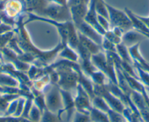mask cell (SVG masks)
I'll list each match as a JSON object with an SVG mask.
<instances>
[{
  "label": "cell",
  "mask_w": 149,
  "mask_h": 122,
  "mask_svg": "<svg viewBox=\"0 0 149 122\" xmlns=\"http://www.w3.org/2000/svg\"><path fill=\"white\" fill-rule=\"evenodd\" d=\"M24 16V15H21L16 20L15 29H14V31L17 34L15 36L17 43L24 53H27L34 56L35 61L32 64L39 68L47 67L52 64V61L55 59L56 57H58V53L65 45L60 43L54 49L47 51H41L39 48H37L32 43L29 34L26 29Z\"/></svg>",
  "instance_id": "obj_1"
},
{
  "label": "cell",
  "mask_w": 149,
  "mask_h": 122,
  "mask_svg": "<svg viewBox=\"0 0 149 122\" xmlns=\"http://www.w3.org/2000/svg\"><path fill=\"white\" fill-rule=\"evenodd\" d=\"M91 61L96 68L102 72L113 84L118 85L115 63L110 53L102 51L98 54L91 55Z\"/></svg>",
  "instance_id": "obj_2"
},
{
  "label": "cell",
  "mask_w": 149,
  "mask_h": 122,
  "mask_svg": "<svg viewBox=\"0 0 149 122\" xmlns=\"http://www.w3.org/2000/svg\"><path fill=\"white\" fill-rule=\"evenodd\" d=\"M45 95V106L49 111L58 115L63 109L62 97L56 84H49L42 91Z\"/></svg>",
  "instance_id": "obj_3"
},
{
  "label": "cell",
  "mask_w": 149,
  "mask_h": 122,
  "mask_svg": "<svg viewBox=\"0 0 149 122\" xmlns=\"http://www.w3.org/2000/svg\"><path fill=\"white\" fill-rule=\"evenodd\" d=\"M39 16L50 18L58 22L72 21L71 13L68 7L50 2L40 13Z\"/></svg>",
  "instance_id": "obj_4"
},
{
  "label": "cell",
  "mask_w": 149,
  "mask_h": 122,
  "mask_svg": "<svg viewBox=\"0 0 149 122\" xmlns=\"http://www.w3.org/2000/svg\"><path fill=\"white\" fill-rule=\"evenodd\" d=\"M109 14V21L110 24V29L113 27L121 29L124 33L132 29L133 26L131 20L129 18L125 11H121L106 3Z\"/></svg>",
  "instance_id": "obj_5"
},
{
  "label": "cell",
  "mask_w": 149,
  "mask_h": 122,
  "mask_svg": "<svg viewBox=\"0 0 149 122\" xmlns=\"http://www.w3.org/2000/svg\"><path fill=\"white\" fill-rule=\"evenodd\" d=\"M94 95L102 97L111 110L120 113H123L126 107L124 105L119 99L110 93L104 86L94 84Z\"/></svg>",
  "instance_id": "obj_6"
},
{
  "label": "cell",
  "mask_w": 149,
  "mask_h": 122,
  "mask_svg": "<svg viewBox=\"0 0 149 122\" xmlns=\"http://www.w3.org/2000/svg\"><path fill=\"white\" fill-rule=\"evenodd\" d=\"M74 101L77 111L89 115V111L92 107L91 97L80 84L77 86L76 95L74 97Z\"/></svg>",
  "instance_id": "obj_7"
},
{
  "label": "cell",
  "mask_w": 149,
  "mask_h": 122,
  "mask_svg": "<svg viewBox=\"0 0 149 122\" xmlns=\"http://www.w3.org/2000/svg\"><path fill=\"white\" fill-rule=\"evenodd\" d=\"M5 14L16 21L20 16L26 13L25 0H9L5 4Z\"/></svg>",
  "instance_id": "obj_8"
},
{
  "label": "cell",
  "mask_w": 149,
  "mask_h": 122,
  "mask_svg": "<svg viewBox=\"0 0 149 122\" xmlns=\"http://www.w3.org/2000/svg\"><path fill=\"white\" fill-rule=\"evenodd\" d=\"M78 31L86 36V37L89 38L94 43H96L98 45H101L104 40V36L102 35L99 31H97L92 26L90 25L85 21L81 23L80 25L76 27Z\"/></svg>",
  "instance_id": "obj_9"
},
{
  "label": "cell",
  "mask_w": 149,
  "mask_h": 122,
  "mask_svg": "<svg viewBox=\"0 0 149 122\" xmlns=\"http://www.w3.org/2000/svg\"><path fill=\"white\" fill-rule=\"evenodd\" d=\"M146 38L147 37L146 36H144L134 29H132L129 30L127 32L124 33L121 37V43L124 44L127 48H130L136 44L140 43V41Z\"/></svg>",
  "instance_id": "obj_10"
},
{
  "label": "cell",
  "mask_w": 149,
  "mask_h": 122,
  "mask_svg": "<svg viewBox=\"0 0 149 122\" xmlns=\"http://www.w3.org/2000/svg\"><path fill=\"white\" fill-rule=\"evenodd\" d=\"M88 5H86V4H81L79 5L72 7L70 8L72 21L74 24L75 27L84 22L87 12H88Z\"/></svg>",
  "instance_id": "obj_11"
},
{
  "label": "cell",
  "mask_w": 149,
  "mask_h": 122,
  "mask_svg": "<svg viewBox=\"0 0 149 122\" xmlns=\"http://www.w3.org/2000/svg\"><path fill=\"white\" fill-rule=\"evenodd\" d=\"M26 11L39 15L42 10L49 3L48 0H25Z\"/></svg>",
  "instance_id": "obj_12"
},
{
  "label": "cell",
  "mask_w": 149,
  "mask_h": 122,
  "mask_svg": "<svg viewBox=\"0 0 149 122\" xmlns=\"http://www.w3.org/2000/svg\"><path fill=\"white\" fill-rule=\"evenodd\" d=\"M78 39H79L80 44L82 45L86 49L88 50L91 55H94V54H98V53H100V51H103L101 45H98V44H97L96 43H94V41L90 40L89 38L86 37V36H84V34H81V33L78 31Z\"/></svg>",
  "instance_id": "obj_13"
},
{
  "label": "cell",
  "mask_w": 149,
  "mask_h": 122,
  "mask_svg": "<svg viewBox=\"0 0 149 122\" xmlns=\"http://www.w3.org/2000/svg\"><path fill=\"white\" fill-rule=\"evenodd\" d=\"M67 45L76 51L79 45V39L78 35V29L75 27L72 21L69 22L68 36H67Z\"/></svg>",
  "instance_id": "obj_14"
},
{
  "label": "cell",
  "mask_w": 149,
  "mask_h": 122,
  "mask_svg": "<svg viewBox=\"0 0 149 122\" xmlns=\"http://www.w3.org/2000/svg\"><path fill=\"white\" fill-rule=\"evenodd\" d=\"M58 57L63 59L68 60V61H73V62H78L79 60V56L75 50L72 49L68 45H65L61 50L58 54Z\"/></svg>",
  "instance_id": "obj_15"
},
{
  "label": "cell",
  "mask_w": 149,
  "mask_h": 122,
  "mask_svg": "<svg viewBox=\"0 0 149 122\" xmlns=\"http://www.w3.org/2000/svg\"><path fill=\"white\" fill-rule=\"evenodd\" d=\"M90 120L92 122H110L107 113L91 107L89 111Z\"/></svg>",
  "instance_id": "obj_16"
},
{
  "label": "cell",
  "mask_w": 149,
  "mask_h": 122,
  "mask_svg": "<svg viewBox=\"0 0 149 122\" xmlns=\"http://www.w3.org/2000/svg\"><path fill=\"white\" fill-rule=\"evenodd\" d=\"M19 85V81L15 77L11 76L10 75L0 74V86H1L18 88Z\"/></svg>",
  "instance_id": "obj_17"
},
{
  "label": "cell",
  "mask_w": 149,
  "mask_h": 122,
  "mask_svg": "<svg viewBox=\"0 0 149 122\" xmlns=\"http://www.w3.org/2000/svg\"><path fill=\"white\" fill-rule=\"evenodd\" d=\"M116 50H117V54L119 56L121 60L126 61V62L131 64L134 65V61H133L132 58L130 56V53H129L128 48L126 47L124 44L121 43L116 45Z\"/></svg>",
  "instance_id": "obj_18"
},
{
  "label": "cell",
  "mask_w": 149,
  "mask_h": 122,
  "mask_svg": "<svg viewBox=\"0 0 149 122\" xmlns=\"http://www.w3.org/2000/svg\"><path fill=\"white\" fill-rule=\"evenodd\" d=\"M89 78L91 79L94 84H97V85L101 86H104L107 80H109L107 77V76L102 72L99 70L98 69L91 73V75L89 76Z\"/></svg>",
  "instance_id": "obj_19"
},
{
  "label": "cell",
  "mask_w": 149,
  "mask_h": 122,
  "mask_svg": "<svg viewBox=\"0 0 149 122\" xmlns=\"http://www.w3.org/2000/svg\"><path fill=\"white\" fill-rule=\"evenodd\" d=\"M33 87L39 91H43L44 89L49 84H51V78L49 74L44 75L42 77L34 80L32 81Z\"/></svg>",
  "instance_id": "obj_20"
},
{
  "label": "cell",
  "mask_w": 149,
  "mask_h": 122,
  "mask_svg": "<svg viewBox=\"0 0 149 122\" xmlns=\"http://www.w3.org/2000/svg\"><path fill=\"white\" fill-rule=\"evenodd\" d=\"M91 105L92 107L103 112H105V113H107V111L110 109L104 99L97 95H95L91 99Z\"/></svg>",
  "instance_id": "obj_21"
},
{
  "label": "cell",
  "mask_w": 149,
  "mask_h": 122,
  "mask_svg": "<svg viewBox=\"0 0 149 122\" xmlns=\"http://www.w3.org/2000/svg\"><path fill=\"white\" fill-rule=\"evenodd\" d=\"M95 10L97 15H101L109 20L108 10H107V6H106V2H104V0H97L96 1Z\"/></svg>",
  "instance_id": "obj_22"
},
{
  "label": "cell",
  "mask_w": 149,
  "mask_h": 122,
  "mask_svg": "<svg viewBox=\"0 0 149 122\" xmlns=\"http://www.w3.org/2000/svg\"><path fill=\"white\" fill-rule=\"evenodd\" d=\"M39 122H61L57 114L49 111L47 108L42 112V116Z\"/></svg>",
  "instance_id": "obj_23"
},
{
  "label": "cell",
  "mask_w": 149,
  "mask_h": 122,
  "mask_svg": "<svg viewBox=\"0 0 149 122\" xmlns=\"http://www.w3.org/2000/svg\"><path fill=\"white\" fill-rule=\"evenodd\" d=\"M41 116H42V112L33 102L32 106L29 113L28 119L34 122H39L41 119Z\"/></svg>",
  "instance_id": "obj_24"
},
{
  "label": "cell",
  "mask_w": 149,
  "mask_h": 122,
  "mask_svg": "<svg viewBox=\"0 0 149 122\" xmlns=\"http://www.w3.org/2000/svg\"><path fill=\"white\" fill-rule=\"evenodd\" d=\"M107 115L110 119V122H129L122 113L114 111L111 109L107 111Z\"/></svg>",
  "instance_id": "obj_25"
},
{
  "label": "cell",
  "mask_w": 149,
  "mask_h": 122,
  "mask_svg": "<svg viewBox=\"0 0 149 122\" xmlns=\"http://www.w3.org/2000/svg\"><path fill=\"white\" fill-rule=\"evenodd\" d=\"M89 115L85 114V113H80V112L75 110L73 117L72 119L71 122H90Z\"/></svg>",
  "instance_id": "obj_26"
},
{
  "label": "cell",
  "mask_w": 149,
  "mask_h": 122,
  "mask_svg": "<svg viewBox=\"0 0 149 122\" xmlns=\"http://www.w3.org/2000/svg\"><path fill=\"white\" fill-rule=\"evenodd\" d=\"M101 46L103 51H105V52L117 53L116 45H115L114 43H111L110 41L107 40V39H105L104 37Z\"/></svg>",
  "instance_id": "obj_27"
},
{
  "label": "cell",
  "mask_w": 149,
  "mask_h": 122,
  "mask_svg": "<svg viewBox=\"0 0 149 122\" xmlns=\"http://www.w3.org/2000/svg\"><path fill=\"white\" fill-rule=\"evenodd\" d=\"M26 103V98L24 97H21L20 96L18 99V105H17L16 110H15V113L13 116H15V117H21L22 115L23 112H24V106H25Z\"/></svg>",
  "instance_id": "obj_28"
},
{
  "label": "cell",
  "mask_w": 149,
  "mask_h": 122,
  "mask_svg": "<svg viewBox=\"0 0 149 122\" xmlns=\"http://www.w3.org/2000/svg\"><path fill=\"white\" fill-rule=\"evenodd\" d=\"M104 37L105 39H107V40H109V41H110L111 43L115 44V45H118V44L121 43V37L116 35L111 29L106 31L104 35Z\"/></svg>",
  "instance_id": "obj_29"
},
{
  "label": "cell",
  "mask_w": 149,
  "mask_h": 122,
  "mask_svg": "<svg viewBox=\"0 0 149 122\" xmlns=\"http://www.w3.org/2000/svg\"><path fill=\"white\" fill-rule=\"evenodd\" d=\"M97 21H98L99 24L101 26L103 29H104V31H107L110 30V24L108 19L101 16V15H97Z\"/></svg>",
  "instance_id": "obj_30"
},
{
  "label": "cell",
  "mask_w": 149,
  "mask_h": 122,
  "mask_svg": "<svg viewBox=\"0 0 149 122\" xmlns=\"http://www.w3.org/2000/svg\"><path fill=\"white\" fill-rule=\"evenodd\" d=\"M6 122H20V117L13 116H6Z\"/></svg>",
  "instance_id": "obj_31"
},
{
  "label": "cell",
  "mask_w": 149,
  "mask_h": 122,
  "mask_svg": "<svg viewBox=\"0 0 149 122\" xmlns=\"http://www.w3.org/2000/svg\"><path fill=\"white\" fill-rule=\"evenodd\" d=\"M50 2H53V3L58 4V5H63V6H67V0H48Z\"/></svg>",
  "instance_id": "obj_32"
},
{
  "label": "cell",
  "mask_w": 149,
  "mask_h": 122,
  "mask_svg": "<svg viewBox=\"0 0 149 122\" xmlns=\"http://www.w3.org/2000/svg\"><path fill=\"white\" fill-rule=\"evenodd\" d=\"M137 17H138V18H140V19L141 20V21H143L145 24H146V26L149 29V17H148V18H144V17L139 16V15H137Z\"/></svg>",
  "instance_id": "obj_33"
},
{
  "label": "cell",
  "mask_w": 149,
  "mask_h": 122,
  "mask_svg": "<svg viewBox=\"0 0 149 122\" xmlns=\"http://www.w3.org/2000/svg\"><path fill=\"white\" fill-rule=\"evenodd\" d=\"M20 122H34L31 121L30 119L24 117H20Z\"/></svg>",
  "instance_id": "obj_34"
}]
</instances>
